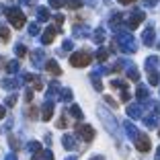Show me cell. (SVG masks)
<instances>
[{
	"label": "cell",
	"mask_w": 160,
	"mask_h": 160,
	"mask_svg": "<svg viewBox=\"0 0 160 160\" xmlns=\"http://www.w3.org/2000/svg\"><path fill=\"white\" fill-rule=\"evenodd\" d=\"M117 45L121 52L125 53H136L138 52V45H136V39L129 31H117Z\"/></svg>",
	"instance_id": "1"
},
{
	"label": "cell",
	"mask_w": 160,
	"mask_h": 160,
	"mask_svg": "<svg viewBox=\"0 0 160 160\" xmlns=\"http://www.w3.org/2000/svg\"><path fill=\"white\" fill-rule=\"evenodd\" d=\"M6 12V19H8V23L12 25L14 29H23L25 23H27V19H25V12L21 8H17V6H8V8H4Z\"/></svg>",
	"instance_id": "2"
},
{
	"label": "cell",
	"mask_w": 160,
	"mask_h": 160,
	"mask_svg": "<svg viewBox=\"0 0 160 160\" xmlns=\"http://www.w3.org/2000/svg\"><path fill=\"white\" fill-rule=\"evenodd\" d=\"M90 62H92V53L86 52V49H82L78 53H72V58H70V64L74 68H86Z\"/></svg>",
	"instance_id": "3"
},
{
	"label": "cell",
	"mask_w": 160,
	"mask_h": 160,
	"mask_svg": "<svg viewBox=\"0 0 160 160\" xmlns=\"http://www.w3.org/2000/svg\"><path fill=\"white\" fill-rule=\"evenodd\" d=\"M144 19H146V12H144V10H133V12L125 19V29H129V31H132V29H136Z\"/></svg>",
	"instance_id": "4"
},
{
	"label": "cell",
	"mask_w": 160,
	"mask_h": 160,
	"mask_svg": "<svg viewBox=\"0 0 160 160\" xmlns=\"http://www.w3.org/2000/svg\"><path fill=\"white\" fill-rule=\"evenodd\" d=\"M76 133H78L84 142H92L94 140V129L90 125H86V123H76Z\"/></svg>",
	"instance_id": "5"
},
{
	"label": "cell",
	"mask_w": 160,
	"mask_h": 160,
	"mask_svg": "<svg viewBox=\"0 0 160 160\" xmlns=\"http://www.w3.org/2000/svg\"><path fill=\"white\" fill-rule=\"evenodd\" d=\"M111 88H119L121 90V101L123 103H127V101L132 99V92H129V88H127L125 80H111Z\"/></svg>",
	"instance_id": "6"
},
{
	"label": "cell",
	"mask_w": 160,
	"mask_h": 160,
	"mask_svg": "<svg viewBox=\"0 0 160 160\" xmlns=\"http://www.w3.org/2000/svg\"><path fill=\"white\" fill-rule=\"evenodd\" d=\"M133 142H136V148H138L140 152H150L152 144H150V138H148V136H144V133H138V138H136Z\"/></svg>",
	"instance_id": "7"
},
{
	"label": "cell",
	"mask_w": 160,
	"mask_h": 160,
	"mask_svg": "<svg viewBox=\"0 0 160 160\" xmlns=\"http://www.w3.org/2000/svg\"><path fill=\"white\" fill-rule=\"evenodd\" d=\"M58 33H62V29H60V27H47V29H45V33L41 35V43H43V45H49Z\"/></svg>",
	"instance_id": "8"
},
{
	"label": "cell",
	"mask_w": 160,
	"mask_h": 160,
	"mask_svg": "<svg viewBox=\"0 0 160 160\" xmlns=\"http://www.w3.org/2000/svg\"><path fill=\"white\" fill-rule=\"evenodd\" d=\"M31 62H33L35 68H43V66H45V52H43V49H35V52H31Z\"/></svg>",
	"instance_id": "9"
},
{
	"label": "cell",
	"mask_w": 160,
	"mask_h": 160,
	"mask_svg": "<svg viewBox=\"0 0 160 160\" xmlns=\"http://www.w3.org/2000/svg\"><path fill=\"white\" fill-rule=\"evenodd\" d=\"M125 23V17H123V12H113V17H111V29L113 31H121V25Z\"/></svg>",
	"instance_id": "10"
},
{
	"label": "cell",
	"mask_w": 160,
	"mask_h": 160,
	"mask_svg": "<svg viewBox=\"0 0 160 160\" xmlns=\"http://www.w3.org/2000/svg\"><path fill=\"white\" fill-rule=\"evenodd\" d=\"M144 68H146V72H160V60L156 56H150L144 64Z\"/></svg>",
	"instance_id": "11"
},
{
	"label": "cell",
	"mask_w": 160,
	"mask_h": 160,
	"mask_svg": "<svg viewBox=\"0 0 160 160\" xmlns=\"http://www.w3.org/2000/svg\"><path fill=\"white\" fill-rule=\"evenodd\" d=\"M60 92H62L60 82H58V80H53L52 84H49V88H47V101H52V103H53V99H56V97H60Z\"/></svg>",
	"instance_id": "12"
},
{
	"label": "cell",
	"mask_w": 160,
	"mask_h": 160,
	"mask_svg": "<svg viewBox=\"0 0 160 160\" xmlns=\"http://www.w3.org/2000/svg\"><path fill=\"white\" fill-rule=\"evenodd\" d=\"M154 39H156V31L154 27H148L146 31H144V35H142V41H144V45H154Z\"/></svg>",
	"instance_id": "13"
},
{
	"label": "cell",
	"mask_w": 160,
	"mask_h": 160,
	"mask_svg": "<svg viewBox=\"0 0 160 160\" xmlns=\"http://www.w3.org/2000/svg\"><path fill=\"white\" fill-rule=\"evenodd\" d=\"M41 117L45 119V121H49V119L53 117V103H52V101H45V103H43V107H41Z\"/></svg>",
	"instance_id": "14"
},
{
	"label": "cell",
	"mask_w": 160,
	"mask_h": 160,
	"mask_svg": "<svg viewBox=\"0 0 160 160\" xmlns=\"http://www.w3.org/2000/svg\"><path fill=\"white\" fill-rule=\"evenodd\" d=\"M21 82H23V80H19V78H14V76H12V78H4V80H2V86H4L6 90H17L21 86Z\"/></svg>",
	"instance_id": "15"
},
{
	"label": "cell",
	"mask_w": 160,
	"mask_h": 160,
	"mask_svg": "<svg viewBox=\"0 0 160 160\" xmlns=\"http://www.w3.org/2000/svg\"><path fill=\"white\" fill-rule=\"evenodd\" d=\"M125 76L129 80H133V82L140 80V72H138V68L133 66V64H125Z\"/></svg>",
	"instance_id": "16"
},
{
	"label": "cell",
	"mask_w": 160,
	"mask_h": 160,
	"mask_svg": "<svg viewBox=\"0 0 160 160\" xmlns=\"http://www.w3.org/2000/svg\"><path fill=\"white\" fill-rule=\"evenodd\" d=\"M45 70L49 72L52 76H62V68L58 66V62H53V60H47L45 62Z\"/></svg>",
	"instance_id": "17"
},
{
	"label": "cell",
	"mask_w": 160,
	"mask_h": 160,
	"mask_svg": "<svg viewBox=\"0 0 160 160\" xmlns=\"http://www.w3.org/2000/svg\"><path fill=\"white\" fill-rule=\"evenodd\" d=\"M127 115H129L132 119H142V117H144L140 105H127Z\"/></svg>",
	"instance_id": "18"
},
{
	"label": "cell",
	"mask_w": 160,
	"mask_h": 160,
	"mask_svg": "<svg viewBox=\"0 0 160 160\" xmlns=\"http://www.w3.org/2000/svg\"><path fill=\"white\" fill-rule=\"evenodd\" d=\"M49 19H52V12H49V8H45V6H39V8H37V21H39V23H47Z\"/></svg>",
	"instance_id": "19"
},
{
	"label": "cell",
	"mask_w": 160,
	"mask_h": 160,
	"mask_svg": "<svg viewBox=\"0 0 160 160\" xmlns=\"http://www.w3.org/2000/svg\"><path fill=\"white\" fill-rule=\"evenodd\" d=\"M123 127H125V133H127V138H129V140H136L138 133H140V132H138V127L133 125L132 121H125V123H123Z\"/></svg>",
	"instance_id": "20"
},
{
	"label": "cell",
	"mask_w": 160,
	"mask_h": 160,
	"mask_svg": "<svg viewBox=\"0 0 160 160\" xmlns=\"http://www.w3.org/2000/svg\"><path fill=\"white\" fill-rule=\"evenodd\" d=\"M62 146L66 148V150H76V140H74V136L66 133V136L62 138Z\"/></svg>",
	"instance_id": "21"
},
{
	"label": "cell",
	"mask_w": 160,
	"mask_h": 160,
	"mask_svg": "<svg viewBox=\"0 0 160 160\" xmlns=\"http://www.w3.org/2000/svg\"><path fill=\"white\" fill-rule=\"evenodd\" d=\"M136 97H138V101H148V97H150V90L146 88V86H142V84H138V90H136Z\"/></svg>",
	"instance_id": "22"
},
{
	"label": "cell",
	"mask_w": 160,
	"mask_h": 160,
	"mask_svg": "<svg viewBox=\"0 0 160 160\" xmlns=\"http://www.w3.org/2000/svg\"><path fill=\"white\" fill-rule=\"evenodd\" d=\"M101 119H103V121L105 123H107V129H109V132H111V133H117V121H115V119L113 117H111V119H109L107 117V115H105V113H101Z\"/></svg>",
	"instance_id": "23"
},
{
	"label": "cell",
	"mask_w": 160,
	"mask_h": 160,
	"mask_svg": "<svg viewBox=\"0 0 160 160\" xmlns=\"http://www.w3.org/2000/svg\"><path fill=\"white\" fill-rule=\"evenodd\" d=\"M74 37L76 39H84V37H88V27H84V25H76L74 27Z\"/></svg>",
	"instance_id": "24"
},
{
	"label": "cell",
	"mask_w": 160,
	"mask_h": 160,
	"mask_svg": "<svg viewBox=\"0 0 160 160\" xmlns=\"http://www.w3.org/2000/svg\"><path fill=\"white\" fill-rule=\"evenodd\" d=\"M107 58H109V49L107 47H101L99 52H97V56H94V60L99 62V64H103V62H107Z\"/></svg>",
	"instance_id": "25"
},
{
	"label": "cell",
	"mask_w": 160,
	"mask_h": 160,
	"mask_svg": "<svg viewBox=\"0 0 160 160\" xmlns=\"http://www.w3.org/2000/svg\"><path fill=\"white\" fill-rule=\"evenodd\" d=\"M92 39H94V43H97V45H101V43L105 41V29H94Z\"/></svg>",
	"instance_id": "26"
},
{
	"label": "cell",
	"mask_w": 160,
	"mask_h": 160,
	"mask_svg": "<svg viewBox=\"0 0 160 160\" xmlns=\"http://www.w3.org/2000/svg\"><path fill=\"white\" fill-rule=\"evenodd\" d=\"M70 115H72V117H76V119L84 117V113H82V109H80L78 105H70Z\"/></svg>",
	"instance_id": "27"
},
{
	"label": "cell",
	"mask_w": 160,
	"mask_h": 160,
	"mask_svg": "<svg viewBox=\"0 0 160 160\" xmlns=\"http://www.w3.org/2000/svg\"><path fill=\"white\" fill-rule=\"evenodd\" d=\"M72 47H74V43H72V41H70V39H66V41L62 43V47H60V49H58V52H60V53H62V56H64V53H68V52H70Z\"/></svg>",
	"instance_id": "28"
},
{
	"label": "cell",
	"mask_w": 160,
	"mask_h": 160,
	"mask_svg": "<svg viewBox=\"0 0 160 160\" xmlns=\"http://www.w3.org/2000/svg\"><path fill=\"white\" fill-rule=\"evenodd\" d=\"M4 68H6V72H8V74H14V72H19V62L12 60V62H8Z\"/></svg>",
	"instance_id": "29"
},
{
	"label": "cell",
	"mask_w": 160,
	"mask_h": 160,
	"mask_svg": "<svg viewBox=\"0 0 160 160\" xmlns=\"http://www.w3.org/2000/svg\"><path fill=\"white\" fill-rule=\"evenodd\" d=\"M64 4H66V6H68L70 10H78L80 6H82V0H66Z\"/></svg>",
	"instance_id": "30"
},
{
	"label": "cell",
	"mask_w": 160,
	"mask_h": 160,
	"mask_svg": "<svg viewBox=\"0 0 160 160\" xmlns=\"http://www.w3.org/2000/svg\"><path fill=\"white\" fill-rule=\"evenodd\" d=\"M72 97H74V94H72L70 88H64V90L60 92V99H62V101H66V103H72Z\"/></svg>",
	"instance_id": "31"
},
{
	"label": "cell",
	"mask_w": 160,
	"mask_h": 160,
	"mask_svg": "<svg viewBox=\"0 0 160 160\" xmlns=\"http://www.w3.org/2000/svg\"><path fill=\"white\" fill-rule=\"evenodd\" d=\"M90 78H92V86H94V88H97V90H103V82L99 80V74H94V72H92V76H90Z\"/></svg>",
	"instance_id": "32"
},
{
	"label": "cell",
	"mask_w": 160,
	"mask_h": 160,
	"mask_svg": "<svg viewBox=\"0 0 160 160\" xmlns=\"http://www.w3.org/2000/svg\"><path fill=\"white\" fill-rule=\"evenodd\" d=\"M31 82H33V88H35V90H41V88H43V82H41V78H39V76H35V74H33Z\"/></svg>",
	"instance_id": "33"
},
{
	"label": "cell",
	"mask_w": 160,
	"mask_h": 160,
	"mask_svg": "<svg viewBox=\"0 0 160 160\" xmlns=\"http://www.w3.org/2000/svg\"><path fill=\"white\" fill-rule=\"evenodd\" d=\"M14 52H17V56H19V58H25V56H27V47H25L23 43H19V45L14 47Z\"/></svg>",
	"instance_id": "34"
},
{
	"label": "cell",
	"mask_w": 160,
	"mask_h": 160,
	"mask_svg": "<svg viewBox=\"0 0 160 160\" xmlns=\"http://www.w3.org/2000/svg\"><path fill=\"white\" fill-rule=\"evenodd\" d=\"M27 148H29V152H33V154H35V152H39V150H41V144L33 140V142H29V146H27Z\"/></svg>",
	"instance_id": "35"
},
{
	"label": "cell",
	"mask_w": 160,
	"mask_h": 160,
	"mask_svg": "<svg viewBox=\"0 0 160 160\" xmlns=\"http://www.w3.org/2000/svg\"><path fill=\"white\" fill-rule=\"evenodd\" d=\"M148 80H150V84H158L160 82V78H158V72H148Z\"/></svg>",
	"instance_id": "36"
},
{
	"label": "cell",
	"mask_w": 160,
	"mask_h": 160,
	"mask_svg": "<svg viewBox=\"0 0 160 160\" xmlns=\"http://www.w3.org/2000/svg\"><path fill=\"white\" fill-rule=\"evenodd\" d=\"M0 39H2V41H8L10 39V31L6 27H0Z\"/></svg>",
	"instance_id": "37"
},
{
	"label": "cell",
	"mask_w": 160,
	"mask_h": 160,
	"mask_svg": "<svg viewBox=\"0 0 160 160\" xmlns=\"http://www.w3.org/2000/svg\"><path fill=\"white\" fill-rule=\"evenodd\" d=\"M4 105L6 107H14V105H17V94H8L6 101H4Z\"/></svg>",
	"instance_id": "38"
},
{
	"label": "cell",
	"mask_w": 160,
	"mask_h": 160,
	"mask_svg": "<svg viewBox=\"0 0 160 160\" xmlns=\"http://www.w3.org/2000/svg\"><path fill=\"white\" fill-rule=\"evenodd\" d=\"M8 144H10V148H12V150H19V148H21L19 140H17L14 136H8Z\"/></svg>",
	"instance_id": "39"
},
{
	"label": "cell",
	"mask_w": 160,
	"mask_h": 160,
	"mask_svg": "<svg viewBox=\"0 0 160 160\" xmlns=\"http://www.w3.org/2000/svg\"><path fill=\"white\" fill-rule=\"evenodd\" d=\"M37 111H39L37 107H29V109H27V117H31V119H37V117H39V113H37Z\"/></svg>",
	"instance_id": "40"
},
{
	"label": "cell",
	"mask_w": 160,
	"mask_h": 160,
	"mask_svg": "<svg viewBox=\"0 0 160 160\" xmlns=\"http://www.w3.org/2000/svg\"><path fill=\"white\" fill-rule=\"evenodd\" d=\"M29 35H33V37H35V35H39V25L37 23H31V25H29Z\"/></svg>",
	"instance_id": "41"
},
{
	"label": "cell",
	"mask_w": 160,
	"mask_h": 160,
	"mask_svg": "<svg viewBox=\"0 0 160 160\" xmlns=\"http://www.w3.org/2000/svg\"><path fill=\"white\" fill-rule=\"evenodd\" d=\"M64 2H66V0H49V6H52V8H62Z\"/></svg>",
	"instance_id": "42"
},
{
	"label": "cell",
	"mask_w": 160,
	"mask_h": 160,
	"mask_svg": "<svg viewBox=\"0 0 160 160\" xmlns=\"http://www.w3.org/2000/svg\"><path fill=\"white\" fill-rule=\"evenodd\" d=\"M68 125V119H66V115H62L60 119H58V127H66Z\"/></svg>",
	"instance_id": "43"
},
{
	"label": "cell",
	"mask_w": 160,
	"mask_h": 160,
	"mask_svg": "<svg viewBox=\"0 0 160 160\" xmlns=\"http://www.w3.org/2000/svg\"><path fill=\"white\" fill-rule=\"evenodd\" d=\"M33 97H35V94H33V90H31V88L25 92V101H27V103H31V101H33Z\"/></svg>",
	"instance_id": "44"
},
{
	"label": "cell",
	"mask_w": 160,
	"mask_h": 160,
	"mask_svg": "<svg viewBox=\"0 0 160 160\" xmlns=\"http://www.w3.org/2000/svg\"><path fill=\"white\" fill-rule=\"evenodd\" d=\"M105 103H107V105H111V107H117V101H113L111 97H109V94H105Z\"/></svg>",
	"instance_id": "45"
},
{
	"label": "cell",
	"mask_w": 160,
	"mask_h": 160,
	"mask_svg": "<svg viewBox=\"0 0 160 160\" xmlns=\"http://www.w3.org/2000/svg\"><path fill=\"white\" fill-rule=\"evenodd\" d=\"M43 160H53V154L49 150H43Z\"/></svg>",
	"instance_id": "46"
},
{
	"label": "cell",
	"mask_w": 160,
	"mask_h": 160,
	"mask_svg": "<svg viewBox=\"0 0 160 160\" xmlns=\"http://www.w3.org/2000/svg\"><path fill=\"white\" fill-rule=\"evenodd\" d=\"M158 4V0H144V6H148V8H150V6H156Z\"/></svg>",
	"instance_id": "47"
},
{
	"label": "cell",
	"mask_w": 160,
	"mask_h": 160,
	"mask_svg": "<svg viewBox=\"0 0 160 160\" xmlns=\"http://www.w3.org/2000/svg\"><path fill=\"white\" fill-rule=\"evenodd\" d=\"M56 23H58L56 27H60V25L64 23V14H56Z\"/></svg>",
	"instance_id": "48"
},
{
	"label": "cell",
	"mask_w": 160,
	"mask_h": 160,
	"mask_svg": "<svg viewBox=\"0 0 160 160\" xmlns=\"http://www.w3.org/2000/svg\"><path fill=\"white\" fill-rule=\"evenodd\" d=\"M33 160H43V150L35 152V154H33Z\"/></svg>",
	"instance_id": "49"
},
{
	"label": "cell",
	"mask_w": 160,
	"mask_h": 160,
	"mask_svg": "<svg viewBox=\"0 0 160 160\" xmlns=\"http://www.w3.org/2000/svg\"><path fill=\"white\" fill-rule=\"evenodd\" d=\"M4 117H6V109L0 105V119H4Z\"/></svg>",
	"instance_id": "50"
},
{
	"label": "cell",
	"mask_w": 160,
	"mask_h": 160,
	"mask_svg": "<svg viewBox=\"0 0 160 160\" xmlns=\"http://www.w3.org/2000/svg\"><path fill=\"white\" fill-rule=\"evenodd\" d=\"M136 0H119V4H133Z\"/></svg>",
	"instance_id": "51"
},
{
	"label": "cell",
	"mask_w": 160,
	"mask_h": 160,
	"mask_svg": "<svg viewBox=\"0 0 160 160\" xmlns=\"http://www.w3.org/2000/svg\"><path fill=\"white\" fill-rule=\"evenodd\" d=\"M37 0H23V4H27V6H31V4H35Z\"/></svg>",
	"instance_id": "52"
},
{
	"label": "cell",
	"mask_w": 160,
	"mask_h": 160,
	"mask_svg": "<svg viewBox=\"0 0 160 160\" xmlns=\"http://www.w3.org/2000/svg\"><path fill=\"white\" fill-rule=\"evenodd\" d=\"M4 160H17V156H14V154H8V156H6Z\"/></svg>",
	"instance_id": "53"
},
{
	"label": "cell",
	"mask_w": 160,
	"mask_h": 160,
	"mask_svg": "<svg viewBox=\"0 0 160 160\" xmlns=\"http://www.w3.org/2000/svg\"><path fill=\"white\" fill-rule=\"evenodd\" d=\"M4 66H6V64H4V58L0 56V68H4Z\"/></svg>",
	"instance_id": "54"
},
{
	"label": "cell",
	"mask_w": 160,
	"mask_h": 160,
	"mask_svg": "<svg viewBox=\"0 0 160 160\" xmlns=\"http://www.w3.org/2000/svg\"><path fill=\"white\" fill-rule=\"evenodd\" d=\"M90 160H105V158H103V156H92Z\"/></svg>",
	"instance_id": "55"
},
{
	"label": "cell",
	"mask_w": 160,
	"mask_h": 160,
	"mask_svg": "<svg viewBox=\"0 0 160 160\" xmlns=\"http://www.w3.org/2000/svg\"><path fill=\"white\" fill-rule=\"evenodd\" d=\"M156 160H160V148L156 150Z\"/></svg>",
	"instance_id": "56"
},
{
	"label": "cell",
	"mask_w": 160,
	"mask_h": 160,
	"mask_svg": "<svg viewBox=\"0 0 160 160\" xmlns=\"http://www.w3.org/2000/svg\"><path fill=\"white\" fill-rule=\"evenodd\" d=\"M66 160H76V158H74V156H68V158H66Z\"/></svg>",
	"instance_id": "57"
},
{
	"label": "cell",
	"mask_w": 160,
	"mask_h": 160,
	"mask_svg": "<svg viewBox=\"0 0 160 160\" xmlns=\"http://www.w3.org/2000/svg\"><path fill=\"white\" fill-rule=\"evenodd\" d=\"M158 136H160V132H158Z\"/></svg>",
	"instance_id": "58"
}]
</instances>
